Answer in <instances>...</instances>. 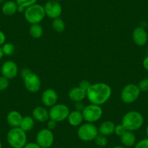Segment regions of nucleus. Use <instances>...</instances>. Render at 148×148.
<instances>
[{"label": "nucleus", "instance_id": "f257e3e1", "mask_svg": "<svg viewBox=\"0 0 148 148\" xmlns=\"http://www.w3.org/2000/svg\"><path fill=\"white\" fill-rule=\"evenodd\" d=\"M112 95V89L105 83L92 84L86 91V97L90 103L102 105L108 102Z\"/></svg>", "mask_w": 148, "mask_h": 148}, {"label": "nucleus", "instance_id": "f03ea898", "mask_svg": "<svg viewBox=\"0 0 148 148\" xmlns=\"http://www.w3.org/2000/svg\"><path fill=\"white\" fill-rule=\"evenodd\" d=\"M121 123L126 131L134 132L141 129L144 124V117L136 110L129 111L122 118Z\"/></svg>", "mask_w": 148, "mask_h": 148}, {"label": "nucleus", "instance_id": "7ed1b4c3", "mask_svg": "<svg viewBox=\"0 0 148 148\" xmlns=\"http://www.w3.org/2000/svg\"><path fill=\"white\" fill-rule=\"evenodd\" d=\"M7 140L12 148H23L28 143L26 132L20 127L11 128L7 134Z\"/></svg>", "mask_w": 148, "mask_h": 148}, {"label": "nucleus", "instance_id": "20e7f679", "mask_svg": "<svg viewBox=\"0 0 148 148\" xmlns=\"http://www.w3.org/2000/svg\"><path fill=\"white\" fill-rule=\"evenodd\" d=\"M23 13L25 21L31 25L40 23L46 16L43 5L36 3L27 8Z\"/></svg>", "mask_w": 148, "mask_h": 148}, {"label": "nucleus", "instance_id": "39448f33", "mask_svg": "<svg viewBox=\"0 0 148 148\" xmlns=\"http://www.w3.org/2000/svg\"><path fill=\"white\" fill-rule=\"evenodd\" d=\"M98 134V128L94 123L87 122L79 126L77 131L78 137L84 142L94 141Z\"/></svg>", "mask_w": 148, "mask_h": 148}, {"label": "nucleus", "instance_id": "423d86ee", "mask_svg": "<svg viewBox=\"0 0 148 148\" xmlns=\"http://www.w3.org/2000/svg\"><path fill=\"white\" fill-rule=\"evenodd\" d=\"M84 120L87 123H94L102 118L103 110L100 105L92 104L86 105L82 110Z\"/></svg>", "mask_w": 148, "mask_h": 148}, {"label": "nucleus", "instance_id": "0eeeda50", "mask_svg": "<svg viewBox=\"0 0 148 148\" xmlns=\"http://www.w3.org/2000/svg\"><path fill=\"white\" fill-rule=\"evenodd\" d=\"M141 91L138 85L135 84H128L122 89L121 92V99L124 103L132 104L137 100L139 97Z\"/></svg>", "mask_w": 148, "mask_h": 148}, {"label": "nucleus", "instance_id": "6e6552de", "mask_svg": "<svg viewBox=\"0 0 148 148\" xmlns=\"http://www.w3.org/2000/svg\"><path fill=\"white\" fill-rule=\"evenodd\" d=\"M69 108L64 104L57 103L51 107L49 110V119L55 121L57 123L67 120L70 113Z\"/></svg>", "mask_w": 148, "mask_h": 148}, {"label": "nucleus", "instance_id": "1a4fd4ad", "mask_svg": "<svg viewBox=\"0 0 148 148\" xmlns=\"http://www.w3.org/2000/svg\"><path fill=\"white\" fill-rule=\"evenodd\" d=\"M54 141L55 136L53 132L47 128L39 131L36 136V142L42 148L51 147L53 145Z\"/></svg>", "mask_w": 148, "mask_h": 148}, {"label": "nucleus", "instance_id": "9d476101", "mask_svg": "<svg viewBox=\"0 0 148 148\" xmlns=\"http://www.w3.org/2000/svg\"><path fill=\"white\" fill-rule=\"evenodd\" d=\"M44 8L46 16L52 20L60 18L62 12V6L55 0H49L44 5Z\"/></svg>", "mask_w": 148, "mask_h": 148}, {"label": "nucleus", "instance_id": "9b49d317", "mask_svg": "<svg viewBox=\"0 0 148 148\" xmlns=\"http://www.w3.org/2000/svg\"><path fill=\"white\" fill-rule=\"evenodd\" d=\"M24 86L25 89L31 93H36L41 89L40 78L36 74L31 72L23 79Z\"/></svg>", "mask_w": 148, "mask_h": 148}, {"label": "nucleus", "instance_id": "f8f14e48", "mask_svg": "<svg viewBox=\"0 0 148 148\" xmlns=\"http://www.w3.org/2000/svg\"><path fill=\"white\" fill-rule=\"evenodd\" d=\"M1 73L3 76L9 80L16 77L18 74V65L12 60H7L2 65Z\"/></svg>", "mask_w": 148, "mask_h": 148}, {"label": "nucleus", "instance_id": "ddd939ff", "mask_svg": "<svg viewBox=\"0 0 148 148\" xmlns=\"http://www.w3.org/2000/svg\"><path fill=\"white\" fill-rule=\"evenodd\" d=\"M133 42L138 47H144L148 41V35L146 30L141 26H138L134 29L132 33Z\"/></svg>", "mask_w": 148, "mask_h": 148}, {"label": "nucleus", "instance_id": "4468645a", "mask_svg": "<svg viewBox=\"0 0 148 148\" xmlns=\"http://www.w3.org/2000/svg\"><path fill=\"white\" fill-rule=\"evenodd\" d=\"M41 99L42 104L45 107L51 108L58 102V95L55 89L50 88L44 91L41 97Z\"/></svg>", "mask_w": 148, "mask_h": 148}, {"label": "nucleus", "instance_id": "2eb2a0df", "mask_svg": "<svg viewBox=\"0 0 148 148\" xmlns=\"http://www.w3.org/2000/svg\"><path fill=\"white\" fill-rule=\"evenodd\" d=\"M32 117L34 120L40 123L47 122L49 120V110H47L45 107L37 106L33 110Z\"/></svg>", "mask_w": 148, "mask_h": 148}, {"label": "nucleus", "instance_id": "dca6fc26", "mask_svg": "<svg viewBox=\"0 0 148 148\" xmlns=\"http://www.w3.org/2000/svg\"><path fill=\"white\" fill-rule=\"evenodd\" d=\"M68 97L75 102H82L86 97V91L82 89L80 86H76L68 92Z\"/></svg>", "mask_w": 148, "mask_h": 148}, {"label": "nucleus", "instance_id": "f3484780", "mask_svg": "<svg viewBox=\"0 0 148 148\" xmlns=\"http://www.w3.org/2000/svg\"><path fill=\"white\" fill-rule=\"evenodd\" d=\"M23 116L17 110H12L7 115V122L12 128L20 127Z\"/></svg>", "mask_w": 148, "mask_h": 148}, {"label": "nucleus", "instance_id": "a211bd4d", "mask_svg": "<svg viewBox=\"0 0 148 148\" xmlns=\"http://www.w3.org/2000/svg\"><path fill=\"white\" fill-rule=\"evenodd\" d=\"M68 123L72 126H79L82 125L84 121L83 114L82 111L75 110L70 112L67 119Z\"/></svg>", "mask_w": 148, "mask_h": 148}, {"label": "nucleus", "instance_id": "6ab92c4d", "mask_svg": "<svg viewBox=\"0 0 148 148\" xmlns=\"http://www.w3.org/2000/svg\"><path fill=\"white\" fill-rule=\"evenodd\" d=\"M115 127H116V124L114 122L112 121H105L102 122L98 128L99 134L106 136H110L114 134Z\"/></svg>", "mask_w": 148, "mask_h": 148}, {"label": "nucleus", "instance_id": "aec40b11", "mask_svg": "<svg viewBox=\"0 0 148 148\" xmlns=\"http://www.w3.org/2000/svg\"><path fill=\"white\" fill-rule=\"evenodd\" d=\"M120 138L122 145L126 147H131L136 145V137L134 132L126 131Z\"/></svg>", "mask_w": 148, "mask_h": 148}, {"label": "nucleus", "instance_id": "412c9836", "mask_svg": "<svg viewBox=\"0 0 148 148\" xmlns=\"http://www.w3.org/2000/svg\"><path fill=\"white\" fill-rule=\"evenodd\" d=\"M18 10V5H17L15 1H7L4 2L2 7V12L4 15L7 16H12L15 15Z\"/></svg>", "mask_w": 148, "mask_h": 148}, {"label": "nucleus", "instance_id": "4be33fe9", "mask_svg": "<svg viewBox=\"0 0 148 148\" xmlns=\"http://www.w3.org/2000/svg\"><path fill=\"white\" fill-rule=\"evenodd\" d=\"M34 119L32 116H23L20 128L25 132L31 131L34 126Z\"/></svg>", "mask_w": 148, "mask_h": 148}, {"label": "nucleus", "instance_id": "5701e85b", "mask_svg": "<svg viewBox=\"0 0 148 148\" xmlns=\"http://www.w3.org/2000/svg\"><path fill=\"white\" fill-rule=\"evenodd\" d=\"M30 35L34 39H39L43 36L44 29L43 27L40 25V23L33 24L30 26L29 28Z\"/></svg>", "mask_w": 148, "mask_h": 148}, {"label": "nucleus", "instance_id": "b1692460", "mask_svg": "<svg viewBox=\"0 0 148 148\" xmlns=\"http://www.w3.org/2000/svg\"><path fill=\"white\" fill-rule=\"evenodd\" d=\"M18 5V12H24L25 10L28 7L36 3L37 0H15Z\"/></svg>", "mask_w": 148, "mask_h": 148}, {"label": "nucleus", "instance_id": "393cba45", "mask_svg": "<svg viewBox=\"0 0 148 148\" xmlns=\"http://www.w3.org/2000/svg\"><path fill=\"white\" fill-rule=\"evenodd\" d=\"M52 26L53 29L58 33H62L65 29V22L60 18L54 19L52 21Z\"/></svg>", "mask_w": 148, "mask_h": 148}, {"label": "nucleus", "instance_id": "a878e982", "mask_svg": "<svg viewBox=\"0 0 148 148\" xmlns=\"http://www.w3.org/2000/svg\"><path fill=\"white\" fill-rule=\"evenodd\" d=\"M2 52H3L4 55H7V56H10L15 52V46L13 44L5 42L3 45L2 46Z\"/></svg>", "mask_w": 148, "mask_h": 148}, {"label": "nucleus", "instance_id": "bb28decb", "mask_svg": "<svg viewBox=\"0 0 148 148\" xmlns=\"http://www.w3.org/2000/svg\"><path fill=\"white\" fill-rule=\"evenodd\" d=\"M94 141H95V144L97 146L101 147H105L108 145V138H107V136L102 134H99L97 135V136L95 138V139Z\"/></svg>", "mask_w": 148, "mask_h": 148}, {"label": "nucleus", "instance_id": "cd10ccee", "mask_svg": "<svg viewBox=\"0 0 148 148\" xmlns=\"http://www.w3.org/2000/svg\"><path fill=\"white\" fill-rule=\"evenodd\" d=\"M10 80L5 76H0V92L5 91L9 87Z\"/></svg>", "mask_w": 148, "mask_h": 148}, {"label": "nucleus", "instance_id": "c85d7f7f", "mask_svg": "<svg viewBox=\"0 0 148 148\" xmlns=\"http://www.w3.org/2000/svg\"><path fill=\"white\" fill-rule=\"evenodd\" d=\"M138 87L141 92H148V78H145V79H142L138 84Z\"/></svg>", "mask_w": 148, "mask_h": 148}, {"label": "nucleus", "instance_id": "c756f323", "mask_svg": "<svg viewBox=\"0 0 148 148\" xmlns=\"http://www.w3.org/2000/svg\"><path fill=\"white\" fill-rule=\"evenodd\" d=\"M126 132V129H125V127L123 126L122 123L116 125L114 134H116V135H117L118 136H120L121 137V136Z\"/></svg>", "mask_w": 148, "mask_h": 148}, {"label": "nucleus", "instance_id": "7c9ffc66", "mask_svg": "<svg viewBox=\"0 0 148 148\" xmlns=\"http://www.w3.org/2000/svg\"><path fill=\"white\" fill-rule=\"evenodd\" d=\"M134 148H148V138L143 139L135 145Z\"/></svg>", "mask_w": 148, "mask_h": 148}, {"label": "nucleus", "instance_id": "2f4dec72", "mask_svg": "<svg viewBox=\"0 0 148 148\" xmlns=\"http://www.w3.org/2000/svg\"><path fill=\"white\" fill-rule=\"evenodd\" d=\"M92 85V84L90 83V82H89V81L87 80H83L82 81V82L79 83V86H80L82 89H84L85 91H87L88 89H89V87H90V86Z\"/></svg>", "mask_w": 148, "mask_h": 148}, {"label": "nucleus", "instance_id": "473e14b6", "mask_svg": "<svg viewBox=\"0 0 148 148\" xmlns=\"http://www.w3.org/2000/svg\"><path fill=\"white\" fill-rule=\"evenodd\" d=\"M57 122L55 121L52 120V119H49L47 122V129L49 130L52 131L57 127Z\"/></svg>", "mask_w": 148, "mask_h": 148}, {"label": "nucleus", "instance_id": "72a5a7b5", "mask_svg": "<svg viewBox=\"0 0 148 148\" xmlns=\"http://www.w3.org/2000/svg\"><path fill=\"white\" fill-rule=\"evenodd\" d=\"M23 148H42L36 142H28Z\"/></svg>", "mask_w": 148, "mask_h": 148}, {"label": "nucleus", "instance_id": "f704fd0d", "mask_svg": "<svg viewBox=\"0 0 148 148\" xmlns=\"http://www.w3.org/2000/svg\"><path fill=\"white\" fill-rule=\"evenodd\" d=\"M6 42V36L5 33L0 30V46H2Z\"/></svg>", "mask_w": 148, "mask_h": 148}, {"label": "nucleus", "instance_id": "c9c22d12", "mask_svg": "<svg viewBox=\"0 0 148 148\" xmlns=\"http://www.w3.org/2000/svg\"><path fill=\"white\" fill-rule=\"evenodd\" d=\"M31 73V71L30 69H28V68H23V69L22 70V71H21V77L23 78V79H24V78L26 76H28V74Z\"/></svg>", "mask_w": 148, "mask_h": 148}, {"label": "nucleus", "instance_id": "e433bc0d", "mask_svg": "<svg viewBox=\"0 0 148 148\" xmlns=\"http://www.w3.org/2000/svg\"><path fill=\"white\" fill-rule=\"evenodd\" d=\"M76 110H79V111H82L84 110V105H82V102H76Z\"/></svg>", "mask_w": 148, "mask_h": 148}, {"label": "nucleus", "instance_id": "4c0bfd02", "mask_svg": "<svg viewBox=\"0 0 148 148\" xmlns=\"http://www.w3.org/2000/svg\"><path fill=\"white\" fill-rule=\"evenodd\" d=\"M142 65H143L144 68H145L146 71H148V55L145 58V59L143 60V62H142Z\"/></svg>", "mask_w": 148, "mask_h": 148}, {"label": "nucleus", "instance_id": "58836bf2", "mask_svg": "<svg viewBox=\"0 0 148 148\" xmlns=\"http://www.w3.org/2000/svg\"><path fill=\"white\" fill-rule=\"evenodd\" d=\"M4 56V53L2 52V46H0V60L2 59Z\"/></svg>", "mask_w": 148, "mask_h": 148}, {"label": "nucleus", "instance_id": "ea45409f", "mask_svg": "<svg viewBox=\"0 0 148 148\" xmlns=\"http://www.w3.org/2000/svg\"><path fill=\"white\" fill-rule=\"evenodd\" d=\"M113 148H126V147L123 146V145H116V146L113 147Z\"/></svg>", "mask_w": 148, "mask_h": 148}, {"label": "nucleus", "instance_id": "a19ab883", "mask_svg": "<svg viewBox=\"0 0 148 148\" xmlns=\"http://www.w3.org/2000/svg\"><path fill=\"white\" fill-rule=\"evenodd\" d=\"M146 135H147V138H148V125L146 128Z\"/></svg>", "mask_w": 148, "mask_h": 148}, {"label": "nucleus", "instance_id": "79ce46f5", "mask_svg": "<svg viewBox=\"0 0 148 148\" xmlns=\"http://www.w3.org/2000/svg\"><path fill=\"white\" fill-rule=\"evenodd\" d=\"M0 148H2V142H0Z\"/></svg>", "mask_w": 148, "mask_h": 148}, {"label": "nucleus", "instance_id": "37998d69", "mask_svg": "<svg viewBox=\"0 0 148 148\" xmlns=\"http://www.w3.org/2000/svg\"><path fill=\"white\" fill-rule=\"evenodd\" d=\"M5 0H0V3H2V2H3Z\"/></svg>", "mask_w": 148, "mask_h": 148}, {"label": "nucleus", "instance_id": "c03bdc74", "mask_svg": "<svg viewBox=\"0 0 148 148\" xmlns=\"http://www.w3.org/2000/svg\"><path fill=\"white\" fill-rule=\"evenodd\" d=\"M55 1H58V0H55Z\"/></svg>", "mask_w": 148, "mask_h": 148}]
</instances>
